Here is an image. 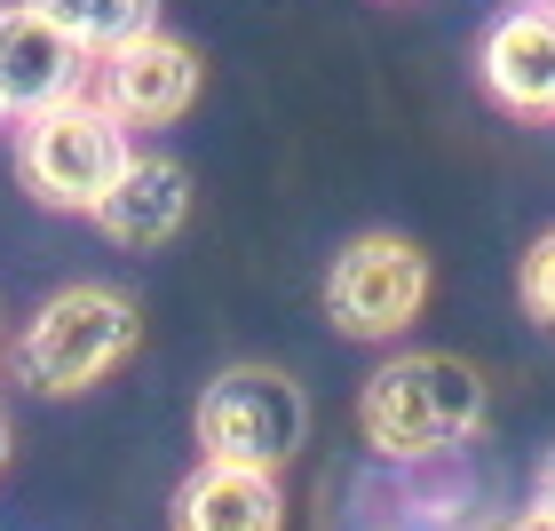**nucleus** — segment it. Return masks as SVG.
Wrapping results in <instances>:
<instances>
[{
  "label": "nucleus",
  "mask_w": 555,
  "mask_h": 531,
  "mask_svg": "<svg viewBox=\"0 0 555 531\" xmlns=\"http://www.w3.org/2000/svg\"><path fill=\"white\" fill-rule=\"evenodd\" d=\"M476 420H485V381L444 349L389 358L358 397V428L382 461H437L461 437H476Z\"/></svg>",
  "instance_id": "nucleus-1"
},
{
  "label": "nucleus",
  "mask_w": 555,
  "mask_h": 531,
  "mask_svg": "<svg viewBox=\"0 0 555 531\" xmlns=\"http://www.w3.org/2000/svg\"><path fill=\"white\" fill-rule=\"evenodd\" d=\"M128 119H119L104 95H64L24 119L16 135V174L40 207H72V215H95V198L119 183L128 167Z\"/></svg>",
  "instance_id": "nucleus-2"
},
{
  "label": "nucleus",
  "mask_w": 555,
  "mask_h": 531,
  "mask_svg": "<svg viewBox=\"0 0 555 531\" xmlns=\"http://www.w3.org/2000/svg\"><path fill=\"white\" fill-rule=\"evenodd\" d=\"M135 334H143V318H135L128 294H112V286H64L56 301H40L33 325H24L16 365H24V381H33V389L72 397V389H95L112 365H128Z\"/></svg>",
  "instance_id": "nucleus-3"
},
{
  "label": "nucleus",
  "mask_w": 555,
  "mask_h": 531,
  "mask_svg": "<svg viewBox=\"0 0 555 531\" xmlns=\"http://www.w3.org/2000/svg\"><path fill=\"white\" fill-rule=\"evenodd\" d=\"M310 437V397L278 365H231L198 397V444L207 461H246V468H286Z\"/></svg>",
  "instance_id": "nucleus-4"
},
{
  "label": "nucleus",
  "mask_w": 555,
  "mask_h": 531,
  "mask_svg": "<svg viewBox=\"0 0 555 531\" xmlns=\"http://www.w3.org/2000/svg\"><path fill=\"white\" fill-rule=\"evenodd\" d=\"M428 301V255L397 231H365L341 246L334 277H325V318L341 325L349 341H389L405 334Z\"/></svg>",
  "instance_id": "nucleus-5"
},
{
  "label": "nucleus",
  "mask_w": 555,
  "mask_h": 531,
  "mask_svg": "<svg viewBox=\"0 0 555 531\" xmlns=\"http://www.w3.org/2000/svg\"><path fill=\"white\" fill-rule=\"evenodd\" d=\"M95 95H104L128 128H167V119H183L191 95H198V56H191V40H175V33L151 24L143 40L95 56Z\"/></svg>",
  "instance_id": "nucleus-6"
},
{
  "label": "nucleus",
  "mask_w": 555,
  "mask_h": 531,
  "mask_svg": "<svg viewBox=\"0 0 555 531\" xmlns=\"http://www.w3.org/2000/svg\"><path fill=\"white\" fill-rule=\"evenodd\" d=\"M88 72H95V56L64 33L56 16H40L33 0L0 9V95H9V112H16V119H33V112H48V104H64V95H80Z\"/></svg>",
  "instance_id": "nucleus-7"
},
{
  "label": "nucleus",
  "mask_w": 555,
  "mask_h": 531,
  "mask_svg": "<svg viewBox=\"0 0 555 531\" xmlns=\"http://www.w3.org/2000/svg\"><path fill=\"white\" fill-rule=\"evenodd\" d=\"M485 72L492 104L516 112V119H555V16L547 9H508L485 33Z\"/></svg>",
  "instance_id": "nucleus-8"
},
{
  "label": "nucleus",
  "mask_w": 555,
  "mask_h": 531,
  "mask_svg": "<svg viewBox=\"0 0 555 531\" xmlns=\"http://www.w3.org/2000/svg\"><path fill=\"white\" fill-rule=\"evenodd\" d=\"M183 215H191V174L159 159V151H135L128 167H119V183L95 198V222H104V238L119 246H167L175 231H183Z\"/></svg>",
  "instance_id": "nucleus-9"
},
{
  "label": "nucleus",
  "mask_w": 555,
  "mask_h": 531,
  "mask_svg": "<svg viewBox=\"0 0 555 531\" xmlns=\"http://www.w3.org/2000/svg\"><path fill=\"white\" fill-rule=\"evenodd\" d=\"M175 531H278V468L198 461L175 492Z\"/></svg>",
  "instance_id": "nucleus-10"
},
{
  "label": "nucleus",
  "mask_w": 555,
  "mask_h": 531,
  "mask_svg": "<svg viewBox=\"0 0 555 531\" xmlns=\"http://www.w3.org/2000/svg\"><path fill=\"white\" fill-rule=\"evenodd\" d=\"M33 9L56 16L88 56H112V48H128L159 24V0H33Z\"/></svg>",
  "instance_id": "nucleus-11"
},
{
  "label": "nucleus",
  "mask_w": 555,
  "mask_h": 531,
  "mask_svg": "<svg viewBox=\"0 0 555 531\" xmlns=\"http://www.w3.org/2000/svg\"><path fill=\"white\" fill-rule=\"evenodd\" d=\"M524 310L555 334V231L532 238V255H524Z\"/></svg>",
  "instance_id": "nucleus-12"
},
{
  "label": "nucleus",
  "mask_w": 555,
  "mask_h": 531,
  "mask_svg": "<svg viewBox=\"0 0 555 531\" xmlns=\"http://www.w3.org/2000/svg\"><path fill=\"white\" fill-rule=\"evenodd\" d=\"M500 531H555V508H547V500H540V508H524L516 523H500Z\"/></svg>",
  "instance_id": "nucleus-13"
},
{
  "label": "nucleus",
  "mask_w": 555,
  "mask_h": 531,
  "mask_svg": "<svg viewBox=\"0 0 555 531\" xmlns=\"http://www.w3.org/2000/svg\"><path fill=\"white\" fill-rule=\"evenodd\" d=\"M540 500H547V508H555V452H547V461H540Z\"/></svg>",
  "instance_id": "nucleus-14"
},
{
  "label": "nucleus",
  "mask_w": 555,
  "mask_h": 531,
  "mask_svg": "<svg viewBox=\"0 0 555 531\" xmlns=\"http://www.w3.org/2000/svg\"><path fill=\"white\" fill-rule=\"evenodd\" d=\"M0 468H9V420H0Z\"/></svg>",
  "instance_id": "nucleus-15"
},
{
  "label": "nucleus",
  "mask_w": 555,
  "mask_h": 531,
  "mask_svg": "<svg viewBox=\"0 0 555 531\" xmlns=\"http://www.w3.org/2000/svg\"><path fill=\"white\" fill-rule=\"evenodd\" d=\"M0 119H16V112H9V95H0Z\"/></svg>",
  "instance_id": "nucleus-16"
},
{
  "label": "nucleus",
  "mask_w": 555,
  "mask_h": 531,
  "mask_svg": "<svg viewBox=\"0 0 555 531\" xmlns=\"http://www.w3.org/2000/svg\"><path fill=\"white\" fill-rule=\"evenodd\" d=\"M540 9H547V16H555V0H540Z\"/></svg>",
  "instance_id": "nucleus-17"
}]
</instances>
